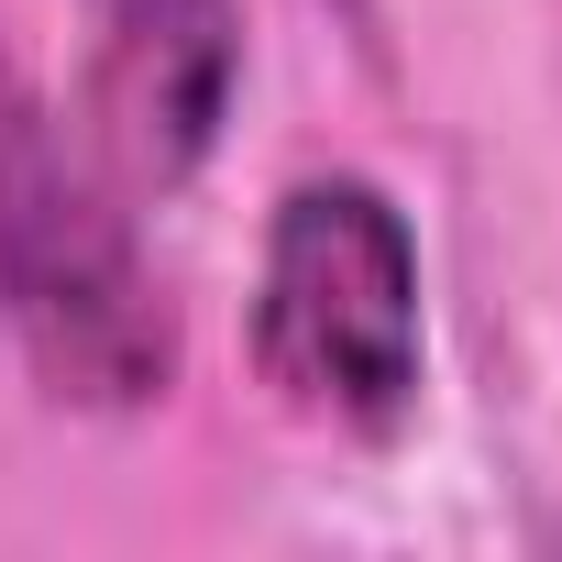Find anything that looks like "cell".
Returning a JSON list of instances; mask_svg holds the SVG:
<instances>
[{
  "label": "cell",
  "mask_w": 562,
  "mask_h": 562,
  "mask_svg": "<svg viewBox=\"0 0 562 562\" xmlns=\"http://www.w3.org/2000/svg\"><path fill=\"white\" fill-rule=\"evenodd\" d=\"M122 166L0 56V331L56 408L144 419L177 386V299L122 210Z\"/></svg>",
  "instance_id": "1"
},
{
  "label": "cell",
  "mask_w": 562,
  "mask_h": 562,
  "mask_svg": "<svg viewBox=\"0 0 562 562\" xmlns=\"http://www.w3.org/2000/svg\"><path fill=\"white\" fill-rule=\"evenodd\" d=\"M89 133L133 188H188L243 100V0H78Z\"/></svg>",
  "instance_id": "3"
},
{
  "label": "cell",
  "mask_w": 562,
  "mask_h": 562,
  "mask_svg": "<svg viewBox=\"0 0 562 562\" xmlns=\"http://www.w3.org/2000/svg\"><path fill=\"white\" fill-rule=\"evenodd\" d=\"M254 364L288 419L342 441H397L419 419L430 288H419V232L375 177L321 166L276 188L254 254Z\"/></svg>",
  "instance_id": "2"
}]
</instances>
